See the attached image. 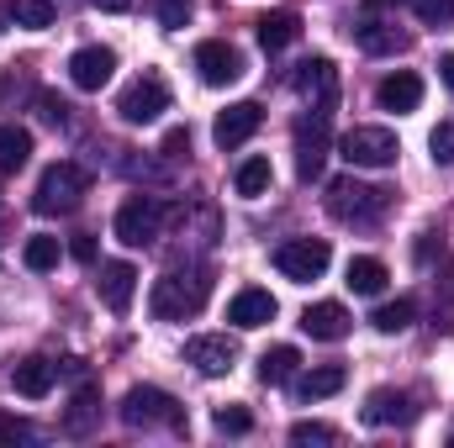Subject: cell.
<instances>
[{"label":"cell","instance_id":"obj_3","mask_svg":"<svg viewBox=\"0 0 454 448\" xmlns=\"http://www.w3.org/2000/svg\"><path fill=\"white\" fill-rule=\"evenodd\" d=\"M386 206H391V190L364 185V180H354V174H343V180L328 185V212H333L339 222H375V217H386Z\"/></svg>","mask_w":454,"mask_h":448},{"label":"cell","instance_id":"obj_10","mask_svg":"<svg viewBox=\"0 0 454 448\" xmlns=\"http://www.w3.org/2000/svg\"><path fill=\"white\" fill-rule=\"evenodd\" d=\"M196 69H201L207 85L223 90V85H232V80H243V53H238L232 42H217V37H212V42L196 48Z\"/></svg>","mask_w":454,"mask_h":448},{"label":"cell","instance_id":"obj_27","mask_svg":"<svg viewBox=\"0 0 454 448\" xmlns=\"http://www.w3.org/2000/svg\"><path fill=\"white\" fill-rule=\"evenodd\" d=\"M412 317H418V301H407V296H396V301H386V306H375V317H370V328L386 337L407 333L412 328Z\"/></svg>","mask_w":454,"mask_h":448},{"label":"cell","instance_id":"obj_24","mask_svg":"<svg viewBox=\"0 0 454 448\" xmlns=\"http://www.w3.org/2000/svg\"><path fill=\"white\" fill-rule=\"evenodd\" d=\"M96 417H101V390L96 385H80L74 401H69V412H64V433L69 438H85L96 428Z\"/></svg>","mask_w":454,"mask_h":448},{"label":"cell","instance_id":"obj_41","mask_svg":"<svg viewBox=\"0 0 454 448\" xmlns=\"http://www.w3.org/2000/svg\"><path fill=\"white\" fill-rule=\"evenodd\" d=\"M439 80L454 90V53H444V58H439Z\"/></svg>","mask_w":454,"mask_h":448},{"label":"cell","instance_id":"obj_26","mask_svg":"<svg viewBox=\"0 0 454 448\" xmlns=\"http://www.w3.org/2000/svg\"><path fill=\"white\" fill-rule=\"evenodd\" d=\"M407 32H396V27H386V21H364L359 27V48L364 53H375V58H386V53H407Z\"/></svg>","mask_w":454,"mask_h":448},{"label":"cell","instance_id":"obj_16","mask_svg":"<svg viewBox=\"0 0 454 448\" xmlns=\"http://www.w3.org/2000/svg\"><path fill=\"white\" fill-rule=\"evenodd\" d=\"M348 312H343L339 301H317V306H307L301 312V333L312 337V343H339V337H348Z\"/></svg>","mask_w":454,"mask_h":448},{"label":"cell","instance_id":"obj_33","mask_svg":"<svg viewBox=\"0 0 454 448\" xmlns=\"http://www.w3.org/2000/svg\"><path fill=\"white\" fill-rule=\"evenodd\" d=\"M428 148H434V164H454V116L428 132Z\"/></svg>","mask_w":454,"mask_h":448},{"label":"cell","instance_id":"obj_8","mask_svg":"<svg viewBox=\"0 0 454 448\" xmlns=\"http://www.w3.org/2000/svg\"><path fill=\"white\" fill-rule=\"evenodd\" d=\"M328 106H312V116H301L296 121V174L312 185L317 174H323V164H328Z\"/></svg>","mask_w":454,"mask_h":448},{"label":"cell","instance_id":"obj_31","mask_svg":"<svg viewBox=\"0 0 454 448\" xmlns=\"http://www.w3.org/2000/svg\"><path fill=\"white\" fill-rule=\"evenodd\" d=\"M21 259H27V269H37V274H48V269L59 264V237H48V232H37V237H27V248H21Z\"/></svg>","mask_w":454,"mask_h":448},{"label":"cell","instance_id":"obj_36","mask_svg":"<svg viewBox=\"0 0 454 448\" xmlns=\"http://www.w3.org/2000/svg\"><path fill=\"white\" fill-rule=\"evenodd\" d=\"M185 21H191V0H159V27L180 32Z\"/></svg>","mask_w":454,"mask_h":448},{"label":"cell","instance_id":"obj_34","mask_svg":"<svg viewBox=\"0 0 454 448\" xmlns=\"http://www.w3.org/2000/svg\"><path fill=\"white\" fill-rule=\"evenodd\" d=\"M412 11H418L423 27H444V21H454V0H412Z\"/></svg>","mask_w":454,"mask_h":448},{"label":"cell","instance_id":"obj_9","mask_svg":"<svg viewBox=\"0 0 454 448\" xmlns=\"http://www.w3.org/2000/svg\"><path fill=\"white\" fill-rule=\"evenodd\" d=\"M116 237L127 243V248H148L153 237H159V227H164V206L153 201V196H127L121 206H116Z\"/></svg>","mask_w":454,"mask_h":448},{"label":"cell","instance_id":"obj_28","mask_svg":"<svg viewBox=\"0 0 454 448\" xmlns=\"http://www.w3.org/2000/svg\"><path fill=\"white\" fill-rule=\"evenodd\" d=\"M270 180H275L270 158H243V164H238V174H232V190H238V196H248V201H259V196L270 190Z\"/></svg>","mask_w":454,"mask_h":448},{"label":"cell","instance_id":"obj_22","mask_svg":"<svg viewBox=\"0 0 454 448\" xmlns=\"http://www.w3.org/2000/svg\"><path fill=\"white\" fill-rule=\"evenodd\" d=\"M301 37V16L296 11H270V16H259V48L264 53H280V48H291Z\"/></svg>","mask_w":454,"mask_h":448},{"label":"cell","instance_id":"obj_14","mask_svg":"<svg viewBox=\"0 0 454 448\" xmlns=\"http://www.w3.org/2000/svg\"><path fill=\"white\" fill-rule=\"evenodd\" d=\"M375 101H380V112H418L423 106V80L412 74V69H396V74H386L380 85H375Z\"/></svg>","mask_w":454,"mask_h":448},{"label":"cell","instance_id":"obj_2","mask_svg":"<svg viewBox=\"0 0 454 448\" xmlns=\"http://www.w3.org/2000/svg\"><path fill=\"white\" fill-rule=\"evenodd\" d=\"M153 317L159 322H185L207 306V274H164L153 280Z\"/></svg>","mask_w":454,"mask_h":448},{"label":"cell","instance_id":"obj_7","mask_svg":"<svg viewBox=\"0 0 454 448\" xmlns=\"http://www.w3.org/2000/svg\"><path fill=\"white\" fill-rule=\"evenodd\" d=\"M328 264H333V248H328L323 237H291V243H280V248H275V269H280L286 280H296V285L323 280V274H328Z\"/></svg>","mask_w":454,"mask_h":448},{"label":"cell","instance_id":"obj_20","mask_svg":"<svg viewBox=\"0 0 454 448\" xmlns=\"http://www.w3.org/2000/svg\"><path fill=\"white\" fill-rule=\"evenodd\" d=\"M296 90L312 96V106H333V90H339V69H333V58H307L301 74H296Z\"/></svg>","mask_w":454,"mask_h":448},{"label":"cell","instance_id":"obj_12","mask_svg":"<svg viewBox=\"0 0 454 448\" xmlns=\"http://www.w3.org/2000/svg\"><path fill=\"white\" fill-rule=\"evenodd\" d=\"M185 364H196L201 375H227L238 364V343L223 333H201V337L185 343Z\"/></svg>","mask_w":454,"mask_h":448},{"label":"cell","instance_id":"obj_43","mask_svg":"<svg viewBox=\"0 0 454 448\" xmlns=\"http://www.w3.org/2000/svg\"><path fill=\"white\" fill-rule=\"evenodd\" d=\"M5 21H11V11H0V32H5Z\"/></svg>","mask_w":454,"mask_h":448},{"label":"cell","instance_id":"obj_5","mask_svg":"<svg viewBox=\"0 0 454 448\" xmlns=\"http://www.w3.org/2000/svg\"><path fill=\"white\" fill-rule=\"evenodd\" d=\"M339 153L354 169H391V164L402 158V143H396V132H386V127H354V132H343Z\"/></svg>","mask_w":454,"mask_h":448},{"label":"cell","instance_id":"obj_32","mask_svg":"<svg viewBox=\"0 0 454 448\" xmlns=\"http://www.w3.org/2000/svg\"><path fill=\"white\" fill-rule=\"evenodd\" d=\"M212 422H217V433H232V438H243V433L254 428V417H248L243 406H217V412H212Z\"/></svg>","mask_w":454,"mask_h":448},{"label":"cell","instance_id":"obj_23","mask_svg":"<svg viewBox=\"0 0 454 448\" xmlns=\"http://www.w3.org/2000/svg\"><path fill=\"white\" fill-rule=\"evenodd\" d=\"M296 369H301V353H296L291 343H275V348L259 353V380H264V385H291Z\"/></svg>","mask_w":454,"mask_h":448},{"label":"cell","instance_id":"obj_18","mask_svg":"<svg viewBox=\"0 0 454 448\" xmlns=\"http://www.w3.org/2000/svg\"><path fill=\"white\" fill-rule=\"evenodd\" d=\"M53 380H59V364H53V359H43V353L21 359V364L11 369V385H16L27 401H43V396L53 390Z\"/></svg>","mask_w":454,"mask_h":448},{"label":"cell","instance_id":"obj_15","mask_svg":"<svg viewBox=\"0 0 454 448\" xmlns=\"http://www.w3.org/2000/svg\"><path fill=\"white\" fill-rule=\"evenodd\" d=\"M227 322H232V328H243V333H254V328L275 322V296H270V290H259V285L238 290V296H232V306H227Z\"/></svg>","mask_w":454,"mask_h":448},{"label":"cell","instance_id":"obj_13","mask_svg":"<svg viewBox=\"0 0 454 448\" xmlns=\"http://www.w3.org/2000/svg\"><path fill=\"white\" fill-rule=\"evenodd\" d=\"M112 69H116V53L112 48H101V42L69 53V80H74L80 90H101V85L112 80Z\"/></svg>","mask_w":454,"mask_h":448},{"label":"cell","instance_id":"obj_6","mask_svg":"<svg viewBox=\"0 0 454 448\" xmlns=\"http://www.w3.org/2000/svg\"><path fill=\"white\" fill-rule=\"evenodd\" d=\"M169 112V85H164V74H137L121 96H116V116L121 121H132V127H148V121H159V116Z\"/></svg>","mask_w":454,"mask_h":448},{"label":"cell","instance_id":"obj_29","mask_svg":"<svg viewBox=\"0 0 454 448\" xmlns=\"http://www.w3.org/2000/svg\"><path fill=\"white\" fill-rule=\"evenodd\" d=\"M27 158H32V132H21V127H0V169L16 174V169H27Z\"/></svg>","mask_w":454,"mask_h":448},{"label":"cell","instance_id":"obj_17","mask_svg":"<svg viewBox=\"0 0 454 448\" xmlns=\"http://www.w3.org/2000/svg\"><path fill=\"white\" fill-rule=\"evenodd\" d=\"M96 285H101V301H106L116 317H121V312L132 306V290H137V269H132L127 259H106V264H101V280H96Z\"/></svg>","mask_w":454,"mask_h":448},{"label":"cell","instance_id":"obj_25","mask_svg":"<svg viewBox=\"0 0 454 448\" xmlns=\"http://www.w3.org/2000/svg\"><path fill=\"white\" fill-rule=\"evenodd\" d=\"M386 280H391V274H386V264H380V259H370V253H364V259H348V269H343V285H348L354 296H380V290H386Z\"/></svg>","mask_w":454,"mask_h":448},{"label":"cell","instance_id":"obj_40","mask_svg":"<svg viewBox=\"0 0 454 448\" xmlns=\"http://www.w3.org/2000/svg\"><path fill=\"white\" fill-rule=\"evenodd\" d=\"M69 253H74L80 264H96V237H90V232H80V237L69 243Z\"/></svg>","mask_w":454,"mask_h":448},{"label":"cell","instance_id":"obj_19","mask_svg":"<svg viewBox=\"0 0 454 448\" xmlns=\"http://www.w3.org/2000/svg\"><path fill=\"white\" fill-rule=\"evenodd\" d=\"M418 412H412V401L402 396V390H370V401H364V422L370 428H407Z\"/></svg>","mask_w":454,"mask_h":448},{"label":"cell","instance_id":"obj_4","mask_svg":"<svg viewBox=\"0 0 454 448\" xmlns=\"http://www.w3.org/2000/svg\"><path fill=\"white\" fill-rule=\"evenodd\" d=\"M121 422L127 428H180V401L159 385H132L121 396Z\"/></svg>","mask_w":454,"mask_h":448},{"label":"cell","instance_id":"obj_38","mask_svg":"<svg viewBox=\"0 0 454 448\" xmlns=\"http://www.w3.org/2000/svg\"><path fill=\"white\" fill-rule=\"evenodd\" d=\"M21 438H32V428H27L21 417H11V412H0V444H21Z\"/></svg>","mask_w":454,"mask_h":448},{"label":"cell","instance_id":"obj_35","mask_svg":"<svg viewBox=\"0 0 454 448\" xmlns=\"http://www.w3.org/2000/svg\"><path fill=\"white\" fill-rule=\"evenodd\" d=\"M339 438V428H328V422H296L291 428V444H333Z\"/></svg>","mask_w":454,"mask_h":448},{"label":"cell","instance_id":"obj_30","mask_svg":"<svg viewBox=\"0 0 454 448\" xmlns=\"http://www.w3.org/2000/svg\"><path fill=\"white\" fill-rule=\"evenodd\" d=\"M5 11H11V21H16V27H32V32L53 27V0H11Z\"/></svg>","mask_w":454,"mask_h":448},{"label":"cell","instance_id":"obj_21","mask_svg":"<svg viewBox=\"0 0 454 448\" xmlns=\"http://www.w3.org/2000/svg\"><path fill=\"white\" fill-rule=\"evenodd\" d=\"M343 385H348V369L343 364H317V369H307L296 380V396L301 401H328V396H339Z\"/></svg>","mask_w":454,"mask_h":448},{"label":"cell","instance_id":"obj_39","mask_svg":"<svg viewBox=\"0 0 454 448\" xmlns=\"http://www.w3.org/2000/svg\"><path fill=\"white\" fill-rule=\"evenodd\" d=\"M185 153H191V132H185V127H175V132L164 137V158H185Z\"/></svg>","mask_w":454,"mask_h":448},{"label":"cell","instance_id":"obj_37","mask_svg":"<svg viewBox=\"0 0 454 448\" xmlns=\"http://www.w3.org/2000/svg\"><path fill=\"white\" fill-rule=\"evenodd\" d=\"M37 112H43V121L64 127V121H69V101H59L53 90H37Z\"/></svg>","mask_w":454,"mask_h":448},{"label":"cell","instance_id":"obj_11","mask_svg":"<svg viewBox=\"0 0 454 448\" xmlns=\"http://www.w3.org/2000/svg\"><path fill=\"white\" fill-rule=\"evenodd\" d=\"M259 121H264V112H259V101H238V106H227L217 121H212V137H217V148H243L254 132H259Z\"/></svg>","mask_w":454,"mask_h":448},{"label":"cell","instance_id":"obj_42","mask_svg":"<svg viewBox=\"0 0 454 448\" xmlns=\"http://www.w3.org/2000/svg\"><path fill=\"white\" fill-rule=\"evenodd\" d=\"M90 5H96V11H106V16H116V11H127L132 0H90Z\"/></svg>","mask_w":454,"mask_h":448},{"label":"cell","instance_id":"obj_1","mask_svg":"<svg viewBox=\"0 0 454 448\" xmlns=\"http://www.w3.org/2000/svg\"><path fill=\"white\" fill-rule=\"evenodd\" d=\"M85 196H90V174L64 158V164H48V169H43L37 196H32V212H43V217H69V212H80Z\"/></svg>","mask_w":454,"mask_h":448}]
</instances>
